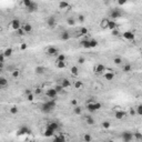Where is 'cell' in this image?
Wrapping results in <instances>:
<instances>
[{"instance_id": "cell-34", "label": "cell", "mask_w": 142, "mask_h": 142, "mask_svg": "<svg viewBox=\"0 0 142 142\" xmlns=\"http://www.w3.org/2000/svg\"><path fill=\"white\" fill-rule=\"evenodd\" d=\"M79 33H80V36H87L88 33H89V30L87 28H84V27H81Z\"/></svg>"}, {"instance_id": "cell-37", "label": "cell", "mask_w": 142, "mask_h": 142, "mask_svg": "<svg viewBox=\"0 0 142 142\" xmlns=\"http://www.w3.org/2000/svg\"><path fill=\"white\" fill-rule=\"evenodd\" d=\"M83 141L84 142H91L92 141V137L89 133H86V134L83 135Z\"/></svg>"}, {"instance_id": "cell-46", "label": "cell", "mask_w": 142, "mask_h": 142, "mask_svg": "<svg viewBox=\"0 0 142 142\" xmlns=\"http://www.w3.org/2000/svg\"><path fill=\"white\" fill-rule=\"evenodd\" d=\"M110 125H111V124H110L109 121H103V122H102V127L104 128V129H109Z\"/></svg>"}, {"instance_id": "cell-41", "label": "cell", "mask_w": 142, "mask_h": 142, "mask_svg": "<svg viewBox=\"0 0 142 142\" xmlns=\"http://www.w3.org/2000/svg\"><path fill=\"white\" fill-rule=\"evenodd\" d=\"M11 74H12V77H13V78H18V77L20 76V71H19L18 69H15L12 72H11Z\"/></svg>"}, {"instance_id": "cell-3", "label": "cell", "mask_w": 142, "mask_h": 142, "mask_svg": "<svg viewBox=\"0 0 142 142\" xmlns=\"http://www.w3.org/2000/svg\"><path fill=\"white\" fill-rule=\"evenodd\" d=\"M109 16H110V18H112L113 20L116 21V19L120 18V17L123 16V11L121 10V9H118V8H116V9H111Z\"/></svg>"}, {"instance_id": "cell-51", "label": "cell", "mask_w": 142, "mask_h": 142, "mask_svg": "<svg viewBox=\"0 0 142 142\" xmlns=\"http://www.w3.org/2000/svg\"><path fill=\"white\" fill-rule=\"evenodd\" d=\"M41 92H42L41 88H36V90H34V93H36V95H40Z\"/></svg>"}, {"instance_id": "cell-5", "label": "cell", "mask_w": 142, "mask_h": 142, "mask_svg": "<svg viewBox=\"0 0 142 142\" xmlns=\"http://www.w3.org/2000/svg\"><path fill=\"white\" fill-rule=\"evenodd\" d=\"M122 139L123 142H131L133 140V133L130 131H124L122 133Z\"/></svg>"}, {"instance_id": "cell-22", "label": "cell", "mask_w": 142, "mask_h": 142, "mask_svg": "<svg viewBox=\"0 0 142 142\" xmlns=\"http://www.w3.org/2000/svg\"><path fill=\"white\" fill-rule=\"evenodd\" d=\"M28 134V133H30V130L28 129L27 127H22V128H20V130L18 131V134L20 135V134Z\"/></svg>"}, {"instance_id": "cell-59", "label": "cell", "mask_w": 142, "mask_h": 142, "mask_svg": "<svg viewBox=\"0 0 142 142\" xmlns=\"http://www.w3.org/2000/svg\"><path fill=\"white\" fill-rule=\"evenodd\" d=\"M2 69H4V63H1V62H0V70L2 71Z\"/></svg>"}, {"instance_id": "cell-38", "label": "cell", "mask_w": 142, "mask_h": 142, "mask_svg": "<svg viewBox=\"0 0 142 142\" xmlns=\"http://www.w3.org/2000/svg\"><path fill=\"white\" fill-rule=\"evenodd\" d=\"M59 8H60V9H66V8H69V4H68V2H65V1L59 2Z\"/></svg>"}, {"instance_id": "cell-52", "label": "cell", "mask_w": 142, "mask_h": 142, "mask_svg": "<svg viewBox=\"0 0 142 142\" xmlns=\"http://www.w3.org/2000/svg\"><path fill=\"white\" fill-rule=\"evenodd\" d=\"M27 99H28V101H32V100H33V95H32V93L28 95H27Z\"/></svg>"}, {"instance_id": "cell-2", "label": "cell", "mask_w": 142, "mask_h": 142, "mask_svg": "<svg viewBox=\"0 0 142 142\" xmlns=\"http://www.w3.org/2000/svg\"><path fill=\"white\" fill-rule=\"evenodd\" d=\"M101 109V103L99 102H89L87 104V110L89 112H95Z\"/></svg>"}, {"instance_id": "cell-56", "label": "cell", "mask_w": 142, "mask_h": 142, "mask_svg": "<svg viewBox=\"0 0 142 142\" xmlns=\"http://www.w3.org/2000/svg\"><path fill=\"white\" fill-rule=\"evenodd\" d=\"M112 33L114 36H118V34H119V31H118V30H112Z\"/></svg>"}, {"instance_id": "cell-40", "label": "cell", "mask_w": 142, "mask_h": 142, "mask_svg": "<svg viewBox=\"0 0 142 142\" xmlns=\"http://www.w3.org/2000/svg\"><path fill=\"white\" fill-rule=\"evenodd\" d=\"M32 4V1H31V0H25V1L22 2V4L25 6L26 9H27V8H29V7H30V4Z\"/></svg>"}, {"instance_id": "cell-4", "label": "cell", "mask_w": 142, "mask_h": 142, "mask_svg": "<svg viewBox=\"0 0 142 142\" xmlns=\"http://www.w3.org/2000/svg\"><path fill=\"white\" fill-rule=\"evenodd\" d=\"M46 53H47L48 56H50V57H57V56L59 55V50L57 47H49V48H47Z\"/></svg>"}, {"instance_id": "cell-29", "label": "cell", "mask_w": 142, "mask_h": 142, "mask_svg": "<svg viewBox=\"0 0 142 142\" xmlns=\"http://www.w3.org/2000/svg\"><path fill=\"white\" fill-rule=\"evenodd\" d=\"M8 84V80L4 77H0V87L4 88V87H7Z\"/></svg>"}, {"instance_id": "cell-26", "label": "cell", "mask_w": 142, "mask_h": 142, "mask_svg": "<svg viewBox=\"0 0 142 142\" xmlns=\"http://www.w3.org/2000/svg\"><path fill=\"white\" fill-rule=\"evenodd\" d=\"M53 133H55V131H52L51 129H49V128H46V131H44V137H47V138H49V137H52L53 135Z\"/></svg>"}, {"instance_id": "cell-54", "label": "cell", "mask_w": 142, "mask_h": 142, "mask_svg": "<svg viewBox=\"0 0 142 142\" xmlns=\"http://www.w3.org/2000/svg\"><path fill=\"white\" fill-rule=\"evenodd\" d=\"M20 49H21V50H26V49H27V44H26V43H21Z\"/></svg>"}, {"instance_id": "cell-61", "label": "cell", "mask_w": 142, "mask_h": 142, "mask_svg": "<svg viewBox=\"0 0 142 142\" xmlns=\"http://www.w3.org/2000/svg\"><path fill=\"white\" fill-rule=\"evenodd\" d=\"M0 77H1V70H0Z\"/></svg>"}, {"instance_id": "cell-25", "label": "cell", "mask_w": 142, "mask_h": 142, "mask_svg": "<svg viewBox=\"0 0 142 142\" xmlns=\"http://www.w3.org/2000/svg\"><path fill=\"white\" fill-rule=\"evenodd\" d=\"M73 113L77 114V116H80L81 113H82V109H81V107H79V106L73 107Z\"/></svg>"}, {"instance_id": "cell-17", "label": "cell", "mask_w": 142, "mask_h": 142, "mask_svg": "<svg viewBox=\"0 0 142 142\" xmlns=\"http://www.w3.org/2000/svg\"><path fill=\"white\" fill-rule=\"evenodd\" d=\"M37 10H38V4H36V2H32L29 8H27L28 12H36Z\"/></svg>"}, {"instance_id": "cell-57", "label": "cell", "mask_w": 142, "mask_h": 142, "mask_svg": "<svg viewBox=\"0 0 142 142\" xmlns=\"http://www.w3.org/2000/svg\"><path fill=\"white\" fill-rule=\"evenodd\" d=\"M25 93H26V95H30V93H31V91H30L29 89H27V90H26V91H25Z\"/></svg>"}, {"instance_id": "cell-28", "label": "cell", "mask_w": 142, "mask_h": 142, "mask_svg": "<svg viewBox=\"0 0 142 142\" xmlns=\"http://www.w3.org/2000/svg\"><path fill=\"white\" fill-rule=\"evenodd\" d=\"M2 53H4V56L6 57V58H8V57H11V56H12V49H11V48H7V49H6V50L2 52Z\"/></svg>"}, {"instance_id": "cell-8", "label": "cell", "mask_w": 142, "mask_h": 142, "mask_svg": "<svg viewBox=\"0 0 142 142\" xmlns=\"http://www.w3.org/2000/svg\"><path fill=\"white\" fill-rule=\"evenodd\" d=\"M93 70H95V73H97V74H102L106 71V67L101 65V63H99V65H95Z\"/></svg>"}, {"instance_id": "cell-42", "label": "cell", "mask_w": 142, "mask_h": 142, "mask_svg": "<svg viewBox=\"0 0 142 142\" xmlns=\"http://www.w3.org/2000/svg\"><path fill=\"white\" fill-rule=\"evenodd\" d=\"M67 23H68L69 26H74L76 25V20H74L73 18H68L67 19Z\"/></svg>"}, {"instance_id": "cell-14", "label": "cell", "mask_w": 142, "mask_h": 142, "mask_svg": "<svg viewBox=\"0 0 142 142\" xmlns=\"http://www.w3.org/2000/svg\"><path fill=\"white\" fill-rule=\"evenodd\" d=\"M21 29L25 31V33H29L32 31V26L30 23H23V25H21Z\"/></svg>"}, {"instance_id": "cell-60", "label": "cell", "mask_w": 142, "mask_h": 142, "mask_svg": "<svg viewBox=\"0 0 142 142\" xmlns=\"http://www.w3.org/2000/svg\"><path fill=\"white\" fill-rule=\"evenodd\" d=\"M107 142H114V141H112V140H108Z\"/></svg>"}, {"instance_id": "cell-20", "label": "cell", "mask_w": 142, "mask_h": 142, "mask_svg": "<svg viewBox=\"0 0 142 142\" xmlns=\"http://www.w3.org/2000/svg\"><path fill=\"white\" fill-rule=\"evenodd\" d=\"M53 142H67V140H66V138H65V135L59 134V135H57V137H55Z\"/></svg>"}, {"instance_id": "cell-11", "label": "cell", "mask_w": 142, "mask_h": 142, "mask_svg": "<svg viewBox=\"0 0 142 142\" xmlns=\"http://www.w3.org/2000/svg\"><path fill=\"white\" fill-rule=\"evenodd\" d=\"M114 116H116V118H117L118 120H122V119L127 116V113H125V111H123V110H117L116 113H114Z\"/></svg>"}, {"instance_id": "cell-12", "label": "cell", "mask_w": 142, "mask_h": 142, "mask_svg": "<svg viewBox=\"0 0 142 142\" xmlns=\"http://www.w3.org/2000/svg\"><path fill=\"white\" fill-rule=\"evenodd\" d=\"M56 23H57V20H56V17H53V16H50V17L47 19V25L49 26L50 28H53L56 26Z\"/></svg>"}, {"instance_id": "cell-32", "label": "cell", "mask_w": 142, "mask_h": 142, "mask_svg": "<svg viewBox=\"0 0 142 142\" xmlns=\"http://www.w3.org/2000/svg\"><path fill=\"white\" fill-rule=\"evenodd\" d=\"M86 121H87V123L89 124V125H93V124H95V119H93L91 116H87V117H86Z\"/></svg>"}, {"instance_id": "cell-58", "label": "cell", "mask_w": 142, "mask_h": 142, "mask_svg": "<svg viewBox=\"0 0 142 142\" xmlns=\"http://www.w3.org/2000/svg\"><path fill=\"white\" fill-rule=\"evenodd\" d=\"M127 4V1L124 0V1H119V4Z\"/></svg>"}, {"instance_id": "cell-13", "label": "cell", "mask_w": 142, "mask_h": 142, "mask_svg": "<svg viewBox=\"0 0 142 142\" xmlns=\"http://www.w3.org/2000/svg\"><path fill=\"white\" fill-rule=\"evenodd\" d=\"M70 38H71V33L69 31H62L60 33V39L62 41H66V40H69Z\"/></svg>"}, {"instance_id": "cell-50", "label": "cell", "mask_w": 142, "mask_h": 142, "mask_svg": "<svg viewBox=\"0 0 142 142\" xmlns=\"http://www.w3.org/2000/svg\"><path fill=\"white\" fill-rule=\"evenodd\" d=\"M4 59H6V57L4 56V53H0V62L1 63H4Z\"/></svg>"}, {"instance_id": "cell-49", "label": "cell", "mask_w": 142, "mask_h": 142, "mask_svg": "<svg viewBox=\"0 0 142 142\" xmlns=\"http://www.w3.org/2000/svg\"><path fill=\"white\" fill-rule=\"evenodd\" d=\"M78 62H79L80 65H82V63H84V62H86V59H84L83 57H80V58H78Z\"/></svg>"}, {"instance_id": "cell-44", "label": "cell", "mask_w": 142, "mask_h": 142, "mask_svg": "<svg viewBox=\"0 0 142 142\" xmlns=\"http://www.w3.org/2000/svg\"><path fill=\"white\" fill-rule=\"evenodd\" d=\"M113 62H114V65H118V66H119V65L122 63V59L119 58V57H117V58L113 59Z\"/></svg>"}, {"instance_id": "cell-30", "label": "cell", "mask_w": 142, "mask_h": 142, "mask_svg": "<svg viewBox=\"0 0 142 142\" xmlns=\"http://www.w3.org/2000/svg\"><path fill=\"white\" fill-rule=\"evenodd\" d=\"M133 139H135L137 141H141L142 140V133L141 132H139V131L134 132V133H133Z\"/></svg>"}, {"instance_id": "cell-19", "label": "cell", "mask_w": 142, "mask_h": 142, "mask_svg": "<svg viewBox=\"0 0 142 142\" xmlns=\"http://www.w3.org/2000/svg\"><path fill=\"white\" fill-rule=\"evenodd\" d=\"M117 22L114 20H109V25H108V29H111V30H116L117 29Z\"/></svg>"}, {"instance_id": "cell-10", "label": "cell", "mask_w": 142, "mask_h": 142, "mask_svg": "<svg viewBox=\"0 0 142 142\" xmlns=\"http://www.w3.org/2000/svg\"><path fill=\"white\" fill-rule=\"evenodd\" d=\"M60 86H61L63 89H67V88L71 87V81L67 78H62L61 81H60Z\"/></svg>"}, {"instance_id": "cell-48", "label": "cell", "mask_w": 142, "mask_h": 142, "mask_svg": "<svg viewBox=\"0 0 142 142\" xmlns=\"http://www.w3.org/2000/svg\"><path fill=\"white\" fill-rule=\"evenodd\" d=\"M129 113H130V116H132V117H134L135 114H137L134 108H130V110H129Z\"/></svg>"}, {"instance_id": "cell-24", "label": "cell", "mask_w": 142, "mask_h": 142, "mask_svg": "<svg viewBox=\"0 0 142 142\" xmlns=\"http://www.w3.org/2000/svg\"><path fill=\"white\" fill-rule=\"evenodd\" d=\"M104 78H106V80H108V81H112L113 78H114V73H113V72L104 73Z\"/></svg>"}, {"instance_id": "cell-15", "label": "cell", "mask_w": 142, "mask_h": 142, "mask_svg": "<svg viewBox=\"0 0 142 142\" xmlns=\"http://www.w3.org/2000/svg\"><path fill=\"white\" fill-rule=\"evenodd\" d=\"M47 128H49V129H51L52 131H57L59 129V124L57 123V122H49V123L47 124Z\"/></svg>"}, {"instance_id": "cell-53", "label": "cell", "mask_w": 142, "mask_h": 142, "mask_svg": "<svg viewBox=\"0 0 142 142\" xmlns=\"http://www.w3.org/2000/svg\"><path fill=\"white\" fill-rule=\"evenodd\" d=\"M78 20L80 22H83L84 21V16H82V15H80L79 17H78Z\"/></svg>"}, {"instance_id": "cell-9", "label": "cell", "mask_w": 142, "mask_h": 142, "mask_svg": "<svg viewBox=\"0 0 142 142\" xmlns=\"http://www.w3.org/2000/svg\"><path fill=\"white\" fill-rule=\"evenodd\" d=\"M122 37H123L125 40H134V33L131 32V31H124L123 33H122Z\"/></svg>"}, {"instance_id": "cell-62", "label": "cell", "mask_w": 142, "mask_h": 142, "mask_svg": "<svg viewBox=\"0 0 142 142\" xmlns=\"http://www.w3.org/2000/svg\"><path fill=\"white\" fill-rule=\"evenodd\" d=\"M0 31H1V27H0Z\"/></svg>"}, {"instance_id": "cell-6", "label": "cell", "mask_w": 142, "mask_h": 142, "mask_svg": "<svg viewBox=\"0 0 142 142\" xmlns=\"http://www.w3.org/2000/svg\"><path fill=\"white\" fill-rule=\"evenodd\" d=\"M44 93H46V95H47L48 98H51V99H52V100H53V99H56V98H57V95H58V93H57V91H56V90H55V89H53V88H50V89H47Z\"/></svg>"}, {"instance_id": "cell-23", "label": "cell", "mask_w": 142, "mask_h": 142, "mask_svg": "<svg viewBox=\"0 0 142 142\" xmlns=\"http://www.w3.org/2000/svg\"><path fill=\"white\" fill-rule=\"evenodd\" d=\"M89 44H90V48H95V47H98L99 42L95 40V39L90 38V39H89Z\"/></svg>"}, {"instance_id": "cell-1", "label": "cell", "mask_w": 142, "mask_h": 142, "mask_svg": "<svg viewBox=\"0 0 142 142\" xmlns=\"http://www.w3.org/2000/svg\"><path fill=\"white\" fill-rule=\"evenodd\" d=\"M55 108H56V101L51 99V100H49V101L44 102L43 104L41 106V111L44 112V113H50L55 110Z\"/></svg>"}, {"instance_id": "cell-33", "label": "cell", "mask_w": 142, "mask_h": 142, "mask_svg": "<svg viewBox=\"0 0 142 142\" xmlns=\"http://www.w3.org/2000/svg\"><path fill=\"white\" fill-rule=\"evenodd\" d=\"M131 70H132V67H131V65H124V66L122 67V71H123V72H125V73L130 72Z\"/></svg>"}, {"instance_id": "cell-21", "label": "cell", "mask_w": 142, "mask_h": 142, "mask_svg": "<svg viewBox=\"0 0 142 142\" xmlns=\"http://www.w3.org/2000/svg\"><path fill=\"white\" fill-rule=\"evenodd\" d=\"M34 71H36L37 74H42V73H44V71H46V68L42 66H38V67H36Z\"/></svg>"}, {"instance_id": "cell-45", "label": "cell", "mask_w": 142, "mask_h": 142, "mask_svg": "<svg viewBox=\"0 0 142 142\" xmlns=\"http://www.w3.org/2000/svg\"><path fill=\"white\" fill-rule=\"evenodd\" d=\"M135 112H137V114H139V116H141V114H142V106H141V104H139V106L137 107Z\"/></svg>"}, {"instance_id": "cell-36", "label": "cell", "mask_w": 142, "mask_h": 142, "mask_svg": "<svg viewBox=\"0 0 142 142\" xmlns=\"http://www.w3.org/2000/svg\"><path fill=\"white\" fill-rule=\"evenodd\" d=\"M56 66H57V68H59V69H65V68H66V61H63V62L56 61Z\"/></svg>"}, {"instance_id": "cell-39", "label": "cell", "mask_w": 142, "mask_h": 142, "mask_svg": "<svg viewBox=\"0 0 142 142\" xmlns=\"http://www.w3.org/2000/svg\"><path fill=\"white\" fill-rule=\"evenodd\" d=\"M53 89L57 91V93H61V92H63V88H62L60 84H57V86H56Z\"/></svg>"}, {"instance_id": "cell-27", "label": "cell", "mask_w": 142, "mask_h": 142, "mask_svg": "<svg viewBox=\"0 0 142 142\" xmlns=\"http://www.w3.org/2000/svg\"><path fill=\"white\" fill-rule=\"evenodd\" d=\"M70 71H71V74H72V76H76V77L79 76V69H78V67H76V66L71 67Z\"/></svg>"}, {"instance_id": "cell-43", "label": "cell", "mask_w": 142, "mask_h": 142, "mask_svg": "<svg viewBox=\"0 0 142 142\" xmlns=\"http://www.w3.org/2000/svg\"><path fill=\"white\" fill-rule=\"evenodd\" d=\"M74 88H76V89H80V88H82V82H81L80 80H77L76 82H74Z\"/></svg>"}, {"instance_id": "cell-55", "label": "cell", "mask_w": 142, "mask_h": 142, "mask_svg": "<svg viewBox=\"0 0 142 142\" xmlns=\"http://www.w3.org/2000/svg\"><path fill=\"white\" fill-rule=\"evenodd\" d=\"M71 104H72L73 107H76L77 106V100H74V99H73V100H71Z\"/></svg>"}, {"instance_id": "cell-16", "label": "cell", "mask_w": 142, "mask_h": 142, "mask_svg": "<svg viewBox=\"0 0 142 142\" xmlns=\"http://www.w3.org/2000/svg\"><path fill=\"white\" fill-rule=\"evenodd\" d=\"M79 46L81 48H86V49H90V44H89V39H83L79 42Z\"/></svg>"}, {"instance_id": "cell-7", "label": "cell", "mask_w": 142, "mask_h": 142, "mask_svg": "<svg viewBox=\"0 0 142 142\" xmlns=\"http://www.w3.org/2000/svg\"><path fill=\"white\" fill-rule=\"evenodd\" d=\"M9 26L11 27V29H13L15 31H17L18 29L21 28V23H20V21H19L18 19H13V20L10 22V25Z\"/></svg>"}, {"instance_id": "cell-18", "label": "cell", "mask_w": 142, "mask_h": 142, "mask_svg": "<svg viewBox=\"0 0 142 142\" xmlns=\"http://www.w3.org/2000/svg\"><path fill=\"white\" fill-rule=\"evenodd\" d=\"M109 20H110V19H108V18H103L101 20V22H100V27H101L102 29H107V28H108Z\"/></svg>"}, {"instance_id": "cell-31", "label": "cell", "mask_w": 142, "mask_h": 142, "mask_svg": "<svg viewBox=\"0 0 142 142\" xmlns=\"http://www.w3.org/2000/svg\"><path fill=\"white\" fill-rule=\"evenodd\" d=\"M57 62H63L66 61V56L63 55V53H59L58 56H57V60H56Z\"/></svg>"}, {"instance_id": "cell-35", "label": "cell", "mask_w": 142, "mask_h": 142, "mask_svg": "<svg viewBox=\"0 0 142 142\" xmlns=\"http://www.w3.org/2000/svg\"><path fill=\"white\" fill-rule=\"evenodd\" d=\"M9 112L11 113V114H17V113L19 112V109H18V107H16V106H12L10 108V110H9Z\"/></svg>"}, {"instance_id": "cell-47", "label": "cell", "mask_w": 142, "mask_h": 142, "mask_svg": "<svg viewBox=\"0 0 142 142\" xmlns=\"http://www.w3.org/2000/svg\"><path fill=\"white\" fill-rule=\"evenodd\" d=\"M16 33H17V36H19V37H22V36H25V31L20 28V29H18L17 31H16Z\"/></svg>"}]
</instances>
